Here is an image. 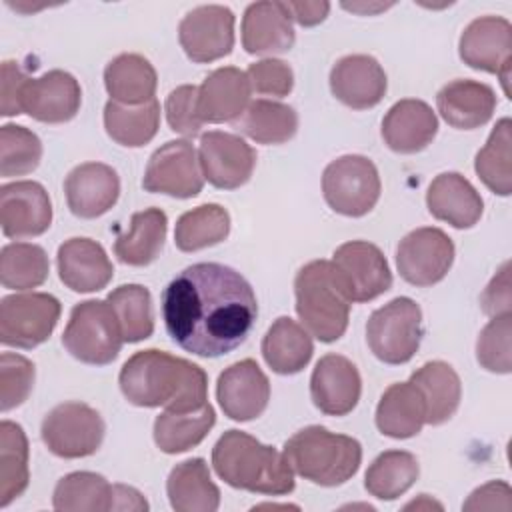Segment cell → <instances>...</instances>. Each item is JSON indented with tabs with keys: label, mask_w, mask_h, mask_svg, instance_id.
I'll list each match as a JSON object with an SVG mask.
<instances>
[{
	"label": "cell",
	"mask_w": 512,
	"mask_h": 512,
	"mask_svg": "<svg viewBox=\"0 0 512 512\" xmlns=\"http://www.w3.org/2000/svg\"><path fill=\"white\" fill-rule=\"evenodd\" d=\"M256 316L252 286L224 264H192L162 292V318L170 338L200 358L236 350L254 328Z\"/></svg>",
	"instance_id": "cell-1"
},
{
	"label": "cell",
	"mask_w": 512,
	"mask_h": 512,
	"mask_svg": "<svg viewBox=\"0 0 512 512\" xmlns=\"http://www.w3.org/2000/svg\"><path fill=\"white\" fill-rule=\"evenodd\" d=\"M124 398L140 408L192 412L208 404V376L190 360L148 348L130 356L118 376Z\"/></svg>",
	"instance_id": "cell-2"
},
{
	"label": "cell",
	"mask_w": 512,
	"mask_h": 512,
	"mask_svg": "<svg viewBox=\"0 0 512 512\" xmlns=\"http://www.w3.org/2000/svg\"><path fill=\"white\" fill-rule=\"evenodd\" d=\"M216 474L232 488L284 496L294 490V470L282 452L242 430L224 432L212 448Z\"/></svg>",
	"instance_id": "cell-3"
},
{
	"label": "cell",
	"mask_w": 512,
	"mask_h": 512,
	"mask_svg": "<svg viewBox=\"0 0 512 512\" xmlns=\"http://www.w3.org/2000/svg\"><path fill=\"white\" fill-rule=\"evenodd\" d=\"M296 312L302 326L320 342H336L348 328L352 300L330 260L304 264L294 278Z\"/></svg>",
	"instance_id": "cell-4"
},
{
	"label": "cell",
	"mask_w": 512,
	"mask_h": 512,
	"mask_svg": "<svg viewBox=\"0 0 512 512\" xmlns=\"http://www.w3.org/2000/svg\"><path fill=\"white\" fill-rule=\"evenodd\" d=\"M290 468L318 486H340L360 468L362 446L356 438L306 426L290 436L282 450Z\"/></svg>",
	"instance_id": "cell-5"
},
{
	"label": "cell",
	"mask_w": 512,
	"mask_h": 512,
	"mask_svg": "<svg viewBox=\"0 0 512 512\" xmlns=\"http://www.w3.org/2000/svg\"><path fill=\"white\" fill-rule=\"evenodd\" d=\"M62 344L84 364H110L118 356L124 336L108 300H84L76 304L64 328Z\"/></svg>",
	"instance_id": "cell-6"
},
{
	"label": "cell",
	"mask_w": 512,
	"mask_h": 512,
	"mask_svg": "<svg viewBox=\"0 0 512 512\" xmlns=\"http://www.w3.org/2000/svg\"><path fill=\"white\" fill-rule=\"evenodd\" d=\"M422 340V310L406 296H398L374 310L366 324V342L384 364H406Z\"/></svg>",
	"instance_id": "cell-7"
},
{
	"label": "cell",
	"mask_w": 512,
	"mask_h": 512,
	"mask_svg": "<svg viewBox=\"0 0 512 512\" xmlns=\"http://www.w3.org/2000/svg\"><path fill=\"white\" fill-rule=\"evenodd\" d=\"M380 176L374 162L360 154H346L332 160L322 174L326 204L350 218L368 214L380 198Z\"/></svg>",
	"instance_id": "cell-8"
},
{
	"label": "cell",
	"mask_w": 512,
	"mask_h": 512,
	"mask_svg": "<svg viewBox=\"0 0 512 512\" xmlns=\"http://www.w3.org/2000/svg\"><path fill=\"white\" fill-rule=\"evenodd\" d=\"M102 416L84 402H62L42 420L40 436L46 448L60 458H84L94 454L104 440Z\"/></svg>",
	"instance_id": "cell-9"
},
{
	"label": "cell",
	"mask_w": 512,
	"mask_h": 512,
	"mask_svg": "<svg viewBox=\"0 0 512 512\" xmlns=\"http://www.w3.org/2000/svg\"><path fill=\"white\" fill-rule=\"evenodd\" d=\"M62 306L46 292L4 296L0 302V342L14 348H34L50 338Z\"/></svg>",
	"instance_id": "cell-10"
},
{
	"label": "cell",
	"mask_w": 512,
	"mask_h": 512,
	"mask_svg": "<svg viewBox=\"0 0 512 512\" xmlns=\"http://www.w3.org/2000/svg\"><path fill=\"white\" fill-rule=\"evenodd\" d=\"M202 186L200 160L188 140H170L154 150L142 178L146 192L174 198H194L202 192Z\"/></svg>",
	"instance_id": "cell-11"
},
{
	"label": "cell",
	"mask_w": 512,
	"mask_h": 512,
	"mask_svg": "<svg viewBox=\"0 0 512 512\" xmlns=\"http://www.w3.org/2000/svg\"><path fill=\"white\" fill-rule=\"evenodd\" d=\"M454 262V242L432 226L408 232L396 250L400 276L412 286H432L440 282Z\"/></svg>",
	"instance_id": "cell-12"
},
{
	"label": "cell",
	"mask_w": 512,
	"mask_h": 512,
	"mask_svg": "<svg viewBox=\"0 0 512 512\" xmlns=\"http://www.w3.org/2000/svg\"><path fill=\"white\" fill-rule=\"evenodd\" d=\"M460 58L474 70L496 74L508 90L512 64V26L502 16H480L472 20L460 36Z\"/></svg>",
	"instance_id": "cell-13"
},
{
	"label": "cell",
	"mask_w": 512,
	"mask_h": 512,
	"mask_svg": "<svg viewBox=\"0 0 512 512\" xmlns=\"http://www.w3.org/2000/svg\"><path fill=\"white\" fill-rule=\"evenodd\" d=\"M352 302H370L392 286V272L382 250L366 240L338 246L330 260Z\"/></svg>",
	"instance_id": "cell-14"
},
{
	"label": "cell",
	"mask_w": 512,
	"mask_h": 512,
	"mask_svg": "<svg viewBox=\"0 0 512 512\" xmlns=\"http://www.w3.org/2000/svg\"><path fill=\"white\" fill-rule=\"evenodd\" d=\"M178 40L192 62L224 58L234 48V14L220 4L192 8L178 26Z\"/></svg>",
	"instance_id": "cell-15"
},
{
	"label": "cell",
	"mask_w": 512,
	"mask_h": 512,
	"mask_svg": "<svg viewBox=\"0 0 512 512\" xmlns=\"http://www.w3.org/2000/svg\"><path fill=\"white\" fill-rule=\"evenodd\" d=\"M198 160L204 180L214 188L234 190L250 180L256 166V152L236 134L210 130L200 136Z\"/></svg>",
	"instance_id": "cell-16"
},
{
	"label": "cell",
	"mask_w": 512,
	"mask_h": 512,
	"mask_svg": "<svg viewBox=\"0 0 512 512\" xmlns=\"http://www.w3.org/2000/svg\"><path fill=\"white\" fill-rule=\"evenodd\" d=\"M52 202L42 184L16 180L0 188V224L8 238H32L50 228Z\"/></svg>",
	"instance_id": "cell-17"
},
{
	"label": "cell",
	"mask_w": 512,
	"mask_h": 512,
	"mask_svg": "<svg viewBox=\"0 0 512 512\" xmlns=\"http://www.w3.org/2000/svg\"><path fill=\"white\" fill-rule=\"evenodd\" d=\"M80 104V84L64 70H50L38 78H28L20 96L22 114L46 124L72 120L78 114Z\"/></svg>",
	"instance_id": "cell-18"
},
{
	"label": "cell",
	"mask_w": 512,
	"mask_h": 512,
	"mask_svg": "<svg viewBox=\"0 0 512 512\" xmlns=\"http://www.w3.org/2000/svg\"><path fill=\"white\" fill-rule=\"evenodd\" d=\"M216 398L228 418L236 422L254 420L266 410L270 400L268 376L252 358L234 362L220 372Z\"/></svg>",
	"instance_id": "cell-19"
},
{
	"label": "cell",
	"mask_w": 512,
	"mask_h": 512,
	"mask_svg": "<svg viewBox=\"0 0 512 512\" xmlns=\"http://www.w3.org/2000/svg\"><path fill=\"white\" fill-rule=\"evenodd\" d=\"M362 380L358 368L340 354L322 356L310 376L314 406L328 416H346L360 400Z\"/></svg>",
	"instance_id": "cell-20"
},
{
	"label": "cell",
	"mask_w": 512,
	"mask_h": 512,
	"mask_svg": "<svg viewBox=\"0 0 512 512\" xmlns=\"http://www.w3.org/2000/svg\"><path fill=\"white\" fill-rule=\"evenodd\" d=\"M388 88L386 72L374 56L350 54L330 70V90L348 108L366 110L376 106Z\"/></svg>",
	"instance_id": "cell-21"
},
{
	"label": "cell",
	"mask_w": 512,
	"mask_h": 512,
	"mask_svg": "<svg viewBox=\"0 0 512 512\" xmlns=\"http://www.w3.org/2000/svg\"><path fill=\"white\" fill-rule=\"evenodd\" d=\"M68 208L78 218H98L106 214L120 196L116 170L102 162H84L72 168L64 180Z\"/></svg>",
	"instance_id": "cell-22"
},
{
	"label": "cell",
	"mask_w": 512,
	"mask_h": 512,
	"mask_svg": "<svg viewBox=\"0 0 512 512\" xmlns=\"http://www.w3.org/2000/svg\"><path fill=\"white\" fill-rule=\"evenodd\" d=\"M58 276L74 292H98L114 276L106 250L90 238H70L56 254Z\"/></svg>",
	"instance_id": "cell-23"
},
{
	"label": "cell",
	"mask_w": 512,
	"mask_h": 512,
	"mask_svg": "<svg viewBox=\"0 0 512 512\" xmlns=\"http://www.w3.org/2000/svg\"><path fill=\"white\" fill-rule=\"evenodd\" d=\"M246 72L234 66L216 68L198 88V116L202 122H234L250 104Z\"/></svg>",
	"instance_id": "cell-24"
},
{
	"label": "cell",
	"mask_w": 512,
	"mask_h": 512,
	"mask_svg": "<svg viewBox=\"0 0 512 512\" xmlns=\"http://www.w3.org/2000/svg\"><path fill=\"white\" fill-rule=\"evenodd\" d=\"M296 34L284 2H252L242 16V46L248 54H280L294 46Z\"/></svg>",
	"instance_id": "cell-25"
},
{
	"label": "cell",
	"mask_w": 512,
	"mask_h": 512,
	"mask_svg": "<svg viewBox=\"0 0 512 512\" xmlns=\"http://www.w3.org/2000/svg\"><path fill=\"white\" fill-rule=\"evenodd\" d=\"M438 132L434 110L416 98L396 102L382 120V138L386 146L398 154H414L424 150Z\"/></svg>",
	"instance_id": "cell-26"
},
{
	"label": "cell",
	"mask_w": 512,
	"mask_h": 512,
	"mask_svg": "<svg viewBox=\"0 0 512 512\" xmlns=\"http://www.w3.org/2000/svg\"><path fill=\"white\" fill-rule=\"evenodd\" d=\"M428 212L454 228H472L484 210L476 188L458 172L438 174L426 192Z\"/></svg>",
	"instance_id": "cell-27"
},
{
	"label": "cell",
	"mask_w": 512,
	"mask_h": 512,
	"mask_svg": "<svg viewBox=\"0 0 512 512\" xmlns=\"http://www.w3.org/2000/svg\"><path fill=\"white\" fill-rule=\"evenodd\" d=\"M436 104L446 124L458 130H472L484 126L492 118L496 94L484 82L458 78L440 88Z\"/></svg>",
	"instance_id": "cell-28"
},
{
	"label": "cell",
	"mask_w": 512,
	"mask_h": 512,
	"mask_svg": "<svg viewBox=\"0 0 512 512\" xmlns=\"http://www.w3.org/2000/svg\"><path fill=\"white\" fill-rule=\"evenodd\" d=\"M426 424V404L420 390L408 382L390 384L376 406V426L384 436L404 440Z\"/></svg>",
	"instance_id": "cell-29"
},
{
	"label": "cell",
	"mask_w": 512,
	"mask_h": 512,
	"mask_svg": "<svg viewBox=\"0 0 512 512\" xmlns=\"http://www.w3.org/2000/svg\"><path fill=\"white\" fill-rule=\"evenodd\" d=\"M166 492L176 512H214L220 506V490L202 458L176 464L168 474Z\"/></svg>",
	"instance_id": "cell-30"
},
{
	"label": "cell",
	"mask_w": 512,
	"mask_h": 512,
	"mask_svg": "<svg viewBox=\"0 0 512 512\" xmlns=\"http://www.w3.org/2000/svg\"><path fill=\"white\" fill-rule=\"evenodd\" d=\"M314 354L310 332L288 316L272 322L262 338V356L276 374H296L304 370Z\"/></svg>",
	"instance_id": "cell-31"
},
{
	"label": "cell",
	"mask_w": 512,
	"mask_h": 512,
	"mask_svg": "<svg viewBox=\"0 0 512 512\" xmlns=\"http://www.w3.org/2000/svg\"><path fill=\"white\" fill-rule=\"evenodd\" d=\"M410 382L420 390L426 404V424L438 426L454 416L462 398V384L456 370L442 362L432 360L412 372Z\"/></svg>",
	"instance_id": "cell-32"
},
{
	"label": "cell",
	"mask_w": 512,
	"mask_h": 512,
	"mask_svg": "<svg viewBox=\"0 0 512 512\" xmlns=\"http://www.w3.org/2000/svg\"><path fill=\"white\" fill-rule=\"evenodd\" d=\"M104 86L110 100L138 106L154 98L158 76L148 58L140 54H120L106 64Z\"/></svg>",
	"instance_id": "cell-33"
},
{
	"label": "cell",
	"mask_w": 512,
	"mask_h": 512,
	"mask_svg": "<svg viewBox=\"0 0 512 512\" xmlns=\"http://www.w3.org/2000/svg\"><path fill=\"white\" fill-rule=\"evenodd\" d=\"M168 218L160 208H146L132 214L130 228L114 242V254L128 266H148L164 246Z\"/></svg>",
	"instance_id": "cell-34"
},
{
	"label": "cell",
	"mask_w": 512,
	"mask_h": 512,
	"mask_svg": "<svg viewBox=\"0 0 512 512\" xmlns=\"http://www.w3.org/2000/svg\"><path fill=\"white\" fill-rule=\"evenodd\" d=\"M234 128L258 144H284L298 130V114L292 106L276 100H250L234 120Z\"/></svg>",
	"instance_id": "cell-35"
},
{
	"label": "cell",
	"mask_w": 512,
	"mask_h": 512,
	"mask_svg": "<svg viewBox=\"0 0 512 512\" xmlns=\"http://www.w3.org/2000/svg\"><path fill=\"white\" fill-rule=\"evenodd\" d=\"M216 424V412L204 404L192 412L164 410L154 420V442L166 454H180L198 446Z\"/></svg>",
	"instance_id": "cell-36"
},
{
	"label": "cell",
	"mask_w": 512,
	"mask_h": 512,
	"mask_svg": "<svg viewBox=\"0 0 512 512\" xmlns=\"http://www.w3.org/2000/svg\"><path fill=\"white\" fill-rule=\"evenodd\" d=\"M160 124V104L156 98L138 106L108 100L104 106L106 134L120 146L138 148L148 144Z\"/></svg>",
	"instance_id": "cell-37"
},
{
	"label": "cell",
	"mask_w": 512,
	"mask_h": 512,
	"mask_svg": "<svg viewBox=\"0 0 512 512\" xmlns=\"http://www.w3.org/2000/svg\"><path fill=\"white\" fill-rule=\"evenodd\" d=\"M420 464L406 450H386L374 458L364 476V488L378 500H396L418 480Z\"/></svg>",
	"instance_id": "cell-38"
},
{
	"label": "cell",
	"mask_w": 512,
	"mask_h": 512,
	"mask_svg": "<svg viewBox=\"0 0 512 512\" xmlns=\"http://www.w3.org/2000/svg\"><path fill=\"white\" fill-rule=\"evenodd\" d=\"M30 480L28 438L20 424L2 420L0 424V506L16 500Z\"/></svg>",
	"instance_id": "cell-39"
},
{
	"label": "cell",
	"mask_w": 512,
	"mask_h": 512,
	"mask_svg": "<svg viewBox=\"0 0 512 512\" xmlns=\"http://www.w3.org/2000/svg\"><path fill=\"white\" fill-rule=\"evenodd\" d=\"M112 486L96 472H70L54 488L52 504L60 512H106L112 510Z\"/></svg>",
	"instance_id": "cell-40"
},
{
	"label": "cell",
	"mask_w": 512,
	"mask_h": 512,
	"mask_svg": "<svg viewBox=\"0 0 512 512\" xmlns=\"http://www.w3.org/2000/svg\"><path fill=\"white\" fill-rule=\"evenodd\" d=\"M230 234V214L220 204H202L184 212L174 228V242L182 252H196L220 244Z\"/></svg>",
	"instance_id": "cell-41"
},
{
	"label": "cell",
	"mask_w": 512,
	"mask_h": 512,
	"mask_svg": "<svg viewBox=\"0 0 512 512\" xmlns=\"http://www.w3.org/2000/svg\"><path fill=\"white\" fill-rule=\"evenodd\" d=\"M512 122L502 118L496 122L484 148L478 150L474 170L488 190L498 196L512 192Z\"/></svg>",
	"instance_id": "cell-42"
},
{
	"label": "cell",
	"mask_w": 512,
	"mask_h": 512,
	"mask_svg": "<svg viewBox=\"0 0 512 512\" xmlns=\"http://www.w3.org/2000/svg\"><path fill=\"white\" fill-rule=\"evenodd\" d=\"M48 256L42 246L10 242L0 252V282L8 290H30L48 278Z\"/></svg>",
	"instance_id": "cell-43"
},
{
	"label": "cell",
	"mask_w": 512,
	"mask_h": 512,
	"mask_svg": "<svg viewBox=\"0 0 512 512\" xmlns=\"http://www.w3.org/2000/svg\"><path fill=\"white\" fill-rule=\"evenodd\" d=\"M106 300L116 314L124 342L134 344L152 336L154 314L148 288L140 284H122L114 288Z\"/></svg>",
	"instance_id": "cell-44"
},
{
	"label": "cell",
	"mask_w": 512,
	"mask_h": 512,
	"mask_svg": "<svg viewBox=\"0 0 512 512\" xmlns=\"http://www.w3.org/2000/svg\"><path fill=\"white\" fill-rule=\"evenodd\" d=\"M42 158L40 138L18 124H4L0 128V174L4 178L24 176L38 168Z\"/></svg>",
	"instance_id": "cell-45"
},
{
	"label": "cell",
	"mask_w": 512,
	"mask_h": 512,
	"mask_svg": "<svg viewBox=\"0 0 512 512\" xmlns=\"http://www.w3.org/2000/svg\"><path fill=\"white\" fill-rule=\"evenodd\" d=\"M510 332H512V314L492 316V320L482 328L476 342V360L488 372L508 374L512 370Z\"/></svg>",
	"instance_id": "cell-46"
},
{
	"label": "cell",
	"mask_w": 512,
	"mask_h": 512,
	"mask_svg": "<svg viewBox=\"0 0 512 512\" xmlns=\"http://www.w3.org/2000/svg\"><path fill=\"white\" fill-rule=\"evenodd\" d=\"M34 386V364L14 352L0 356V408L8 412L24 404Z\"/></svg>",
	"instance_id": "cell-47"
},
{
	"label": "cell",
	"mask_w": 512,
	"mask_h": 512,
	"mask_svg": "<svg viewBox=\"0 0 512 512\" xmlns=\"http://www.w3.org/2000/svg\"><path fill=\"white\" fill-rule=\"evenodd\" d=\"M164 110L170 130L188 138L200 134L204 122L198 116V86L182 84L174 88L166 98Z\"/></svg>",
	"instance_id": "cell-48"
},
{
	"label": "cell",
	"mask_w": 512,
	"mask_h": 512,
	"mask_svg": "<svg viewBox=\"0 0 512 512\" xmlns=\"http://www.w3.org/2000/svg\"><path fill=\"white\" fill-rule=\"evenodd\" d=\"M250 88L262 96L284 98L292 92L294 74L292 68L278 58H264L248 66L246 70Z\"/></svg>",
	"instance_id": "cell-49"
},
{
	"label": "cell",
	"mask_w": 512,
	"mask_h": 512,
	"mask_svg": "<svg viewBox=\"0 0 512 512\" xmlns=\"http://www.w3.org/2000/svg\"><path fill=\"white\" fill-rule=\"evenodd\" d=\"M28 76L24 74V70L12 62V60H4L2 62V80H0V114L2 116H18L22 114V106H20V96H22V88L26 84Z\"/></svg>",
	"instance_id": "cell-50"
},
{
	"label": "cell",
	"mask_w": 512,
	"mask_h": 512,
	"mask_svg": "<svg viewBox=\"0 0 512 512\" xmlns=\"http://www.w3.org/2000/svg\"><path fill=\"white\" fill-rule=\"evenodd\" d=\"M510 302V262H504L490 280V284L484 288L480 304L488 316H500L510 314Z\"/></svg>",
	"instance_id": "cell-51"
},
{
	"label": "cell",
	"mask_w": 512,
	"mask_h": 512,
	"mask_svg": "<svg viewBox=\"0 0 512 512\" xmlns=\"http://www.w3.org/2000/svg\"><path fill=\"white\" fill-rule=\"evenodd\" d=\"M512 508V490L506 482L494 480L476 488L468 500L462 504V510H510Z\"/></svg>",
	"instance_id": "cell-52"
},
{
	"label": "cell",
	"mask_w": 512,
	"mask_h": 512,
	"mask_svg": "<svg viewBox=\"0 0 512 512\" xmlns=\"http://www.w3.org/2000/svg\"><path fill=\"white\" fill-rule=\"evenodd\" d=\"M288 14L292 20H296L300 26H316L320 24L328 12H330V4L328 2H284Z\"/></svg>",
	"instance_id": "cell-53"
},
{
	"label": "cell",
	"mask_w": 512,
	"mask_h": 512,
	"mask_svg": "<svg viewBox=\"0 0 512 512\" xmlns=\"http://www.w3.org/2000/svg\"><path fill=\"white\" fill-rule=\"evenodd\" d=\"M112 510L140 512V510H148V502L136 488L124 486V484H114L112 486Z\"/></svg>",
	"instance_id": "cell-54"
},
{
	"label": "cell",
	"mask_w": 512,
	"mask_h": 512,
	"mask_svg": "<svg viewBox=\"0 0 512 512\" xmlns=\"http://www.w3.org/2000/svg\"><path fill=\"white\" fill-rule=\"evenodd\" d=\"M392 4H342L344 10H350V12H358V14H376L380 10H386L390 8Z\"/></svg>",
	"instance_id": "cell-55"
},
{
	"label": "cell",
	"mask_w": 512,
	"mask_h": 512,
	"mask_svg": "<svg viewBox=\"0 0 512 512\" xmlns=\"http://www.w3.org/2000/svg\"><path fill=\"white\" fill-rule=\"evenodd\" d=\"M432 506H436V508H442L438 502H434V500H428V494H420V498L418 500H414V502H410V504H406V510H410V508H432Z\"/></svg>",
	"instance_id": "cell-56"
}]
</instances>
